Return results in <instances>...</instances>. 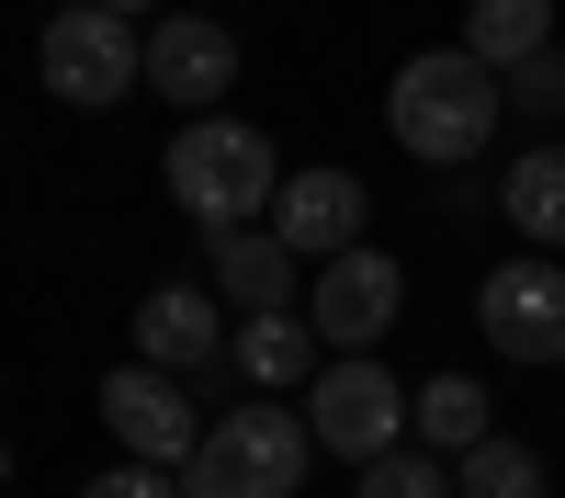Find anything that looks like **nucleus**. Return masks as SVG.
<instances>
[{"instance_id": "nucleus-1", "label": "nucleus", "mask_w": 565, "mask_h": 498, "mask_svg": "<svg viewBox=\"0 0 565 498\" xmlns=\"http://www.w3.org/2000/svg\"><path fill=\"white\" fill-rule=\"evenodd\" d=\"M385 125H396V148H407V159L463 170V159H476L487 136L509 125V80H498V68H476L463 45H430V57H407V68H396Z\"/></svg>"}, {"instance_id": "nucleus-2", "label": "nucleus", "mask_w": 565, "mask_h": 498, "mask_svg": "<svg viewBox=\"0 0 565 498\" xmlns=\"http://www.w3.org/2000/svg\"><path fill=\"white\" fill-rule=\"evenodd\" d=\"M170 204L204 226V239H238L249 215H271V193H282V159H271V136L260 125H226V114H193L170 136Z\"/></svg>"}, {"instance_id": "nucleus-3", "label": "nucleus", "mask_w": 565, "mask_h": 498, "mask_svg": "<svg viewBox=\"0 0 565 498\" xmlns=\"http://www.w3.org/2000/svg\"><path fill=\"white\" fill-rule=\"evenodd\" d=\"M306 420L282 396H238L226 420L193 442V465H181V498H295L306 487Z\"/></svg>"}, {"instance_id": "nucleus-4", "label": "nucleus", "mask_w": 565, "mask_h": 498, "mask_svg": "<svg viewBox=\"0 0 565 498\" xmlns=\"http://www.w3.org/2000/svg\"><path fill=\"white\" fill-rule=\"evenodd\" d=\"M34 68H45V91H57L68 114H114L125 91L148 80V34L125 12H103V0H68V12L34 34Z\"/></svg>"}, {"instance_id": "nucleus-5", "label": "nucleus", "mask_w": 565, "mask_h": 498, "mask_svg": "<svg viewBox=\"0 0 565 498\" xmlns=\"http://www.w3.org/2000/svg\"><path fill=\"white\" fill-rule=\"evenodd\" d=\"M396 431H407V385H396L373 351H340V362L306 385V442H317V453L373 465V453H396Z\"/></svg>"}, {"instance_id": "nucleus-6", "label": "nucleus", "mask_w": 565, "mask_h": 498, "mask_svg": "<svg viewBox=\"0 0 565 498\" xmlns=\"http://www.w3.org/2000/svg\"><path fill=\"white\" fill-rule=\"evenodd\" d=\"M476 329L509 351V362H565V261L521 250L476 284Z\"/></svg>"}, {"instance_id": "nucleus-7", "label": "nucleus", "mask_w": 565, "mask_h": 498, "mask_svg": "<svg viewBox=\"0 0 565 498\" xmlns=\"http://www.w3.org/2000/svg\"><path fill=\"white\" fill-rule=\"evenodd\" d=\"M396 306H407V272L385 261V250H340V261H317V295H306V329L328 340V351H373L396 329Z\"/></svg>"}, {"instance_id": "nucleus-8", "label": "nucleus", "mask_w": 565, "mask_h": 498, "mask_svg": "<svg viewBox=\"0 0 565 498\" xmlns=\"http://www.w3.org/2000/svg\"><path fill=\"white\" fill-rule=\"evenodd\" d=\"M103 431L125 442V465H193V396H181V374H159V362H125V374H103Z\"/></svg>"}, {"instance_id": "nucleus-9", "label": "nucleus", "mask_w": 565, "mask_h": 498, "mask_svg": "<svg viewBox=\"0 0 565 498\" xmlns=\"http://www.w3.org/2000/svg\"><path fill=\"white\" fill-rule=\"evenodd\" d=\"M148 91L181 103V114H215L226 91H238V34L204 23V12H170V23L148 34Z\"/></svg>"}, {"instance_id": "nucleus-10", "label": "nucleus", "mask_w": 565, "mask_h": 498, "mask_svg": "<svg viewBox=\"0 0 565 498\" xmlns=\"http://www.w3.org/2000/svg\"><path fill=\"white\" fill-rule=\"evenodd\" d=\"M362 215H373V193L351 170H295L271 193V239L295 261H340V250H362Z\"/></svg>"}, {"instance_id": "nucleus-11", "label": "nucleus", "mask_w": 565, "mask_h": 498, "mask_svg": "<svg viewBox=\"0 0 565 498\" xmlns=\"http://www.w3.org/2000/svg\"><path fill=\"white\" fill-rule=\"evenodd\" d=\"M136 362H159V374H204V362H226V317L204 284H159L148 306H136Z\"/></svg>"}, {"instance_id": "nucleus-12", "label": "nucleus", "mask_w": 565, "mask_h": 498, "mask_svg": "<svg viewBox=\"0 0 565 498\" xmlns=\"http://www.w3.org/2000/svg\"><path fill=\"white\" fill-rule=\"evenodd\" d=\"M328 340L306 329V306H271V317H238V329H226V362H238V374L260 385V396H282V385H317L328 362H317Z\"/></svg>"}, {"instance_id": "nucleus-13", "label": "nucleus", "mask_w": 565, "mask_h": 498, "mask_svg": "<svg viewBox=\"0 0 565 498\" xmlns=\"http://www.w3.org/2000/svg\"><path fill=\"white\" fill-rule=\"evenodd\" d=\"M215 295L238 306V317L295 306V250H282L271 226H260V239H249V226H238V239H215Z\"/></svg>"}, {"instance_id": "nucleus-14", "label": "nucleus", "mask_w": 565, "mask_h": 498, "mask_svg": "<svg viewBox=\"0 0 565 498\" xmlns=\"http://www.w3.org/2000/svg\"><path fill=\"white\" fill-rule=\"evenodd\" d=\"M498 215H509V226H521V239L554 261V250H565V148H521V159H509Z\"/></svg>"}, {"instance_id": "nucleus-15", "label": "nucleus", "mask_w": 565, "mask_h": 498, "mask_svg": "<svg viewBox=\"0 0 565 498\" xmlns=\"http://www.w3.org/2000/svg\"><path fill=\"white\" fill-rule=\"evenodd\" d=\"M554 45V0H476V12H463V57L476 68H521V57H543Z\"/></svg>"}, {"instance_id": "nucleus-16", "label": "nucleus", "mask_w": 565, "mask_h": 498, "mask_svg": "<svg viewBox=\"0 0 565 498\" xmlns=\"http://www.w3.org/2000/svg\"><path fill=\"white\" fill-rule=\"evenodd\" d=\"M407 420H418V442H441L452 465L487 442V385L476 374H430V385H407Z\"/></svg>"}, {"instance_id": "nucleus-17", "label": "nucleus", "mask_w": 565, "mask_h": 498, "mask_svg": "<svg viewBox=\"0 0 565 498\" xmlns=\"http://www.w3.org/2000/svg\"><path fill=\"white\" fill-rule=\"evenodd\" d=\"M452 498H554V476H543L532 442H498V431H487V442L452 465Z\"/></svg>"}, {"instance_id": "nucleus-18", "label": "nucleus", "mask_w": 565, "mask_h": 498, "mask_svg": "<svg viewBox=\"0 0 565 498\" xmlns=\"http://www.w3.org/2000/svg\"><path fill=\"white\" fill-rule=\"evenodd\" d=\"M362 498H452V465H430V453H373L362 465Z\"/></svg>"}, {"instance_id": "nucleus-19", "label": "nucleus", "mask_w": 565, "mask_h": 498, "mask_svg": "<svg viewBox=\"0 0 565 498\" xmlns=\"http://www.w3.org/2000/svg\"><path fill=\"white\" fill-rule=\"evenodd\" d=\"M509 103H521V114H565V45H543V57L509 68Z\"/></svg>"}, {"instance_id": "nucleus-20", "label": "nucleus", "mask_w": 565, "mask_h": 498, "mask_svg": "<svg viewBox=\"0 0 565 498\" xmlns=\"http://www.w3.org/2000/svg\"><path fill=\"white\" fill-rule=\"evenodd\" d=\"M79 498H181V476L170 465H114V476H90Z\"/></svg>"}, {"instance_id": "nucleus-21", "label": "nucleus", "mask_w": 565, "mask_h": 498, "mask_svg": "<svg viewBox=\"0 0 565 498\" xmlns=\"http://www.w3.org/2000/svg\"><path fill=\"white\" fill-rule=\"evenodd\" d=\"M103 12H125V23H136V12H159V0H103Z\"/></svg>"}, {"instance_id": "nucleus-22", "label": "nucleus", "mask_w": 565, "mask_h": 498, "mask_svg": "<svg viewBox=\"0 0 565 498\" xmlns=\"http://www.w3.org/2000/svg\"><path fill=\"white\" fill-rule=\"evenodd\" d=\"M0 487H12V442H0Z\"/></svg>"}]
</instances>
